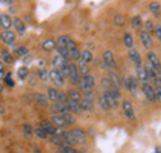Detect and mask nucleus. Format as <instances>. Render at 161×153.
Wrapping results in <instances>:
<instances>
[{"label":"nucleus","instance_id":"obj_51","mask_svg":"<svg viewBox=\"0 0 161 153\" xmlns=\"http://www.w3.org/2000/svg\"><path fill=\"white\" fill-rule=\"evenodd\" d=\"M32 132H34V130H32V127L30 125H24V134L26 135L27 137H30L32 135Z\"/></svg>","mask_w":161,"mask_h":153},{"label":"nucleus","instance_id":"obj_25","mask_svg":"<svg viewBox=\"0 0 161 153\" xmlns=\"http://www.w3.org/2000/svg\"><path fill=\"white\" fill-rule=\"evenodd\" d=\"M103 94H104V96L107 98V100H108V103H109L110 108H112V109H115V108H117V105H118V99L113 95L110 92H108V90H104V93H103Z\"/></svg>","mask_w":161,"mask_h":153},{"label":"nucleus","instance_id":"obj_28","mask_svg":"<svg viewBox=\"0 0 161 153\" xmlns=\"http://www.w3.org/2000/svg\"><path fill=\"white\" fill-rule=\"evenodd\" d=\"M58 92L57 89L55 88H48L47 89V98L50 101H53V103H57V99H58Z\"/></svg>","mask_w":161,"mask_h":153},{"label":"nucleus","instance_id":"obj_22","mask_svg":"<svg viewBox=\"0 0 161 153\" xmlns=\"http://www.w3.org/2000/svg\"><path fill=\"white\" fill-rule=\"evenodd\" d=\"M108 78L112 80V83L118 88V89H120L121 85H123V83H124V80H121V78L115 72H113V71H110L109 72V74H108Z\"/></svg>","mask_w":161,"mask_h":153},{"label":"nucleus","instance_id":"obj_45","mask_svg":"<svg viewBox=\"0 0 161 153\" xmlns=\"http://www.w3.org/2000/svg\"><path fill=\"white\" fill-rule=\"evenodd\" d=\"M27 76H29V68H27V67H21V68H19V71H18V76L20 78L21 80L26 79Z\"/></svg>","mask_w":161,"mask_h":153},{"label":"nucleus","instance_id":"obj_21","mask_svg":"<svg viewBox=\"0 0 161 153\" xmlns=\"http://www.w3.org/2000/svg\"><path fill=\"white\" fill-rule=\"evenodd\" d=\"M71 134L76 137V140L78 141V145H83L86 142V134H84L83 130H80V129H72Z\"/></svg>","mask_w":161,"mask_h":153},{"label":"nucleus","instance_id":"obj_37","mask_svg":"<svg viewBox=\"0 0 161 153\" xmlns=\"http://www.w3.org/2000/svg\"><path fill=\"white\" fill-rule=\"evenodd\" d=\"M58 148V152L60 153H78L75 148H72L71 146H68V145H61V146H58L57 147Z\"/></svg>","mask_w":161,"mask_h":153},{"label":"nucleus","instance_id":"obj_5","mask_svg":"<svg viewBox=\"0 0 161 153\" xmlns=\"http://www.w3.org/2000/svg\"><path fill=\"white\" fill-rule=\"evenodd\" d=\"M141 89H142V93H144L145 98H146L149 101H151V103L158 101V99H156V93H155V88H154L153 85H150V84H142Z\"/></svg>","mask_w":161,"mask_h":153},{"label":"nucleus","instance_id":"obj_18","mask_svg":"<svg viewBox=\"0 0 161 153\" xmlns=\"http://www.w3.org/2000/svg\"><path fill=\"white\" fill-rule=\"evenodd\" d=\"M0 25H1L3 30L6 31V30H9L14 25V20L11 19L8 14H1V16H0Z\"/></svg>","mask_w":161,"mask_h":153},{"label":"nucleus","instance_id":"obj_47","mask_svg":"<svg viewBox=\"0 0 161 153\" xmlns=\"http://www.w3.org/2000/svg\"><path fill=\"white\" fill-rule=\"evenodd\" d=\"M145 31H147L149 34H155V25H153V22H151V20H147L146 22H145Z\"/></svg>","mask_w":161,"mask_h":153},{"label":"nucleus","instance_id":"obj_39","mask_svg":"<svg viewBox=\"0 0 161 153\" xmlns=\"http://www.w3.org/2000/svg\"><path fill=\"white\" fill-rule=\"evenodd\" d=\"M69 40H71V38L68 37V36H64V35H63V36H60V37L56 40V41H57V47H67Z\"/></svg>","mask_w":161,"mask_h":153},{"label":"nucleus","instance_id":"obj_31","mask_svg":"<svg viewBox=\"0 0 161 153\" xmlns=\"http://www.w3.org/2000/svg\"><path fill=\"white\" fill-rule=\"evenodd\" d=\"M80 106H82V110L83 111H92V109H93V101L83 98L80 100Z\"/></svg>","mask_w":161,"mask_h":153},{"label":"nucleus","instance_id":"obj_19","mask_svg":"<svg viewBox=\"0 0 161 153\" xmlns=\"http://www.w3.org/2000/svg\"><path fill=\"white\" fill-rule=\"evenodd\" d=\"M55 48L57 50V41H55L53 38H47L42 42V50L45 52H51Z\"/></svg>","mask_w":161,"mask_h":153},{"label":"nucleus","instance_id":"obj_35","mask_svg":"<svg viewBox=\"0 0 161 153\" xmlns=\"http://www.w3.org/2000/svg\"><path fill=\"white\" fill-rule=\"evenodd\" d=\"M78 69H80V73L82 74V76H87L88 72H89V67H88V64H87L84 61H82V59L78 61Z\"/></svg>","mask_w":161,"mask_h":153},{"label":"nucleus","instance_id":"obj_13","mask_svg":"<svg viewBox=\"0 0 161 153\" xmlns=\"http://www.w3.org/2000/svg\"><path fill=\"white\" fill-rule=\"evenodd\" d=\"M61 138H62V141H63V143L64 145H68V146H76V145H78V141L76 140V137L73 136V135L71 134V131H64L62 136H61Z\"/></svg>","mask_w":161,"mask_h":153},{"label":"nucleus","instance_id":"obj_46","mask_svg":"<svg viewBox=\"0 0 161 153\" xmlns=\"http://www.w3.org/2000/svg\"><path fill=\"white\" fill-rule=\"evenodd\" d=\"M68 100H69L68 94H66L64 92H58V99H57V103H60V104H66V105H67Z\"/></svg>","mask_w":161,"mask_h":153},{"label":"nucleus","instance_id":"obj_55","mask_svg":"<svg viewBox=\"0 0 161 153\" xmlns=\"http://www.w3.org/2000/svg\"><path fill=\"white\" fill-rule=\"evenodd\" d=\"M155 93H156V99H158V101L161 103V87H156V88H155Z\"/></svg>","mask_w":161,"mask_h":153},{"label":"nucleus","instance_id":"obj_52","mask_svg":"<svg viewBox=\"0 0 161 153\" xmlns=\"http://www.w3.org/2000/svg\"><path fill=\"white\" fill-rule=\"evenodd\" d=\"M155 36L161 42V25H155Z\"/></svg>","mask_w":161,"mask_h":153},{"label":"nucleus","instance_id":"obj_36","mask_svg":"<svg viewBox=\"0 0 161 153\" xmlns=\"http://www.w3.org/2000/svg\"><path fill=\"white\" fill-rule=\"evenodd\" d=\"M146 71H147V74H149V78H150V80H153L154 83L159 79V76H158V73H156V71L150 66V64H147L146 66Z\"/></svg>","mask_w":161,"mask_h":153},{"label":"nucleus","instance_id":"obj_49","mask_svg":"<svg viewBox=\"0 0 161 153\" xmlns=\"http://www.w3.org/2000/svg\"><path fill=\"white\" fill-rule=\"evenodd\" d=\"M15 52L21 56V57H26L27 55H29V50L26 48V47H24V46H21V47H18L16 50H15Z\"/></svg>","mask_w":161,"mask_h":153},{"label":"nucleus","instance_id":"obj_59","mask_svg":"<svg viewBox=\"0 0 161 153\" xmlns=\"http://www.w3.org/2000/svg\"><path fill=\"white\" fill-rule=\"evenodd\" d=\"M155 153H158V152H156V151H155Z\"/></svg>","mask_w":161,"mask_h":153},{"label":"nucleus","instance_id":"obj_57","mask_svg":"<svg viewBox=\"0 0 161 153\" xmlns=\"http://www.w3.org/2000/svg\"><path fill=\"white\" fill-rule=\"evenodd\" d=\"M4 113H5V106L1 105V114H4Z\"/></svg>","mask_w":161,"mask_h":153},{"label":"nucleus","instance_id":"obj_4","mask_svg":"<svg viewBox=\"0 0 161 153\" xmlns=\"http://www.w3.org/2000/svg\"><path fill=\"white\" fill-rule=\"evenodd\" d=\"M123 85L125 87V89L128 92H130L133 95L136 94V89H138V78L135 79L134 76H128L124 79V83Z\"/></svg>","mask_w":161,"mask_h":153},{"label":"nucleus","instance_id":"obj_33","mask_svg":"<svg viewBox=\"0 0 161 153\" xmlns=\"http://www.w3.org/2000/svg\"><path fill=\"white\" fill-rule=\"evenodd\" d=\"M57 53H58L60 56H62L66 61H71V59H72L71 53H69V51H68L67 47H57Z\"/></svg>","mask_w":161,"mask_h":153},{"label":"nucleus","instance_id":"obj_44","mask_svg":"<svg viewBox=\"0 0 161 153\" xmlns=\"http://www.w3.org/2000/svg\"><path fill=\"white\" fill-rule=\"evenodd\" d=\"M69 64H71V63L66 62V63H64V64L61 67L60 69H58V71L61 72V74L64 76V78H66V76H67V78L69 76Z\"/></svg>","mask_w":161,"mask_h":153},{"label":"nucleus","instance_id":"obj_12","mask_svg":"<svg viewBox=\"0 0 161 153\" xmlns=\"http://www.w3.org/2000/svg\"><path fill=\"white\" fill-rule=\"evenodd\" d=\"M136 78L138 80H140L142 84H149V74H147V71H146V67L141 66V67H138L136 68Z\"/></svg>","mask_w":161,"mask_h":153},{"label":"nucleus","instance_id":"obj_26","mask_svg":"<svg viewBox=\"0 0 161 153\" xmlns=\"http://www.w3.org/2000/svg\"><path fill=\"white\" fill-rule=\"evenodd\" d=\"M149 10H150V13H151L153 15L159 16V15L161 14L160 3H158V1H151V3L149 4Z\"/></svg>","mask_w":161,"mask_h":153},{"label":"nucleus","instance_id":"obj_48","mask_svg":"<svg viewBox=\"0 0 161 153\" xmlns=\"http://www.w3.org/2000/svg\"><path fill=\"white\" fill-rule=\"evenodd\" d=\"M64 116V120H66V122H67V125L68 126H71V125H75L76 124V119H75V116L71 114H66V115H63Z\"/></svg>","mask_w":161,"mask_h":153},{"label":"nucleus","instance_id":"obj_41","mask_svg":"<svg viewBox=\"0 0 161 153\" xmlns=\"http://www.w3.org/2000/svg\"><path fill=\"white\" fill-rule=\"evenodd\" d=\"M99 105H101V108L103 110H109V109H112L110 105H109V103H108V100H107V98L104 96V94H102V95L99 96Z\"/></svg>","mask_w":161,"mask_h":153},{"label":"nucleus","instance_id":"obj_17","mask_svg":"<svg viewBox=\"0 0 161 153\" xmlns=\"http://www.w3.org/2000/svg\"><path fill=\"white\" fill-rule=\"evenodd\" d=\"M1 41L5 45H13L15 42V32L14 31H10V30L3 31L1 32Z\"/></svg>","mask_w":161,"mask_h":153},{"label":"nucleus","instance_id":"obj_54","mask_svg":"<svg viewBox=\"0 0 161 153\" xmlns=\"http://www.w3.org/2000/svg\"><path fill=\"white\" fill-rule=\"evenodd\" d=\"M84 98H86V99H88V100H91V101H93V100H94V94H93V92L84 93Z\"/></svg>","mask_w":161,"mask_h":153},{"label":"nucleus","instance_id":"obj_53","mask_svg":"<svg viewBox=\"0 0 161 153\" xmlns=\"http://www.w3.org/2000/svg\"><path fill=\"white\" fill-rule=\"evenodd\" d=\"M0 74H1V82H5V69H4V63L1 62V64H0Z\"/></svg>","mask_w":161,"mask_h":153},{"label":"nucleus","instance_id":"obj_6","mask_svg":"<svg viewBox=\"0 0 161 153\" xmlns=\"http://www.w3.org/2000/svg\"><path fill=\"white\" fill-rule=\"evenodd\" d=\"M121 108H123L124 115H125L129 120H135V111H134V108H133V105H131L130 101L124 100V101L121 103Z\"/></svg>","mask_w":161,"mask_h":153},{"label":"nucleus","instance_id":"obj_14","mask_svg":"<svg viewBox=\"0 0 161 153\" xmlns=\"http://www.w3.org/2000/svg\"><path fill=\"white\" fill-rule=\"evenodd\" d=\"M51 111L55 113V114H58V115H66V114H69V109L66 104H60V103H55L52 106H51Z\"/></svg>","mask_w":161,"mask_h":153},{"label":"nucleus","instance_id":"obj_15","mask_svg":"<svg viewBox=\"0 0 161 153\" xmlns=\"http://www.w3.org/2000/svg\"><path fill=\"white\" fill-rule=\"evenodd\" d=\"M40 127H42L50 136H55V135H56L57 127H55V126L51 124V121H48V120H41Z\"/></svg>","mask_w":161,"mask_h":153},{"label":"nucleus","instance_id":"obj_9","mask_svg":"<svg viewBox=\"0 0 161 153\" xmlns=\"http://www.w3.org/2000/svg\"><path fill=\"white\" fill-rule=\"evenodd\" d=\"M129 58H130V61L133 62V64L135 66V68L142 66V59H141L140 53H139V51H138L136 48L133 47L131 50H129Z\"/></svg>","mask_w":161,"mask_h":153},{"label":"nucleus","instance_id":"obj_58","mask_svg":"<svg viewBox=\"0 0 161 153\" xmlns=\"http://www.w3.org/2000/svg\"><path fill=\"white\" fill-rule=\"evenodd\" d=\"M156 152H158V153H161V147H158V148H156Z\"/></svg>","mask_w":161,"mask_h":153},{"label":"nucleus","instance_id":"obj_56","mask_svg":"<svg viewBox=\"0 0 161 153\" xmlns=\"http://www.w3.org/2000/svg\"><path fill=\"white\" fill-rule=\"evenodd\" d=\"M34 151H35L36 153H41L40 150H39V147H34Z\"/></svg>","mask_w":161,"mask_h":153},{"label":"nucleus","instance_id":"obj_7","mask_svg":"<svg viewBox=\"0 0 161 153\" xmlns=\"http://www.w3.org/2000/svg\"><path fill=\"white\" fill-rule=\"evenodd\" d=\"M147 59H149V64L156 71L158 74L161 73V63L160 59L158 58V56L155 55V52H149L147 53Z\"/></svg>","mask_w":161,"mask_h":153},{"label":"nucleus","instance_id":"obj_32","mask_svg":"<svg viewBox=\"0 0 161 153\" xmlns=\"http://www.w3.org/2000/svg\"><path fill=\"white\" fill-rule=\"evenodd\" d=\"M80 59L82 61H84L87 64H89V63H92L93 62V55H92V52L89 51V50H84L83 52H82V56H80Z\"/></svg>","mask_w":161,"mask_h":153},{"label":"nucleus","instance_id":"obj_10","mask_svg":"<svg viewBox=\"0 0 161 153\" xmlns=\"http://www.w3.org/2000/svg\"><path fill=\"white\" fill-rule=\"evenodd\" d=\"M50 121H51V124H52L55 127L64 129V127H67V126H68V125H67V122H66V120H64V116H63V115L53 114L52 116H51Z\"/></svg>","mask_w":161,"mask_h":153},{"label":"nucleus","instance_id":"obj_40","mask_svg":"<svg viewBox=\"0 0 161 153\" xmlns=\"http://www.w3.org/2000/svg\"><path fill=\"white\" fill-rule=\"evenodd\" d=\"M34 134L36 135L39 138H41V140H46V138L48 137V134H47L42 127H40V126H39V127H36V129L34 130Z\"/></svg>","mask_w":161,"mask_h":153},{"label":"nucleus","instance_id":"obj_38","mask_svg":"<svg viewBox=\"0 0 161 153\" xmlns=\"http://www.w3.org/2000/svg\"><path fill=\"white\" fill-rule=\"evenodd\" d=\"M37 76H39V78H40L42 82L50 80V72L46 68H41L40 71H39V73H37Z\"/></svg>","mask_w":161,"mask_h":153},{"label":"nucleus","instance_id":"obj_8","mask_svg":"<svg viewBox=\"0 0 161 153\" xmlns=\"http://www.w3.org/2000/svg\"><path fill=\"white\" fill-rule=\"evenodd\" d=\"M67 48H68V51H69V53H71V57H72V59H75V61H80V56H82V52H80V50H78V47H77L76 42H75L72 38L69 40Z\"/></svg>","mask_w":161,"mask_h":153},{"label":"nucleus","instance_id":"obj_34","mask_svg":"<svg viewBox=\"0 0 161 153\" xmlns=\"http://www.w3.org/2000/svg\"><path fill=\"white\" fill-rule=\"evenodd\" d=\"M124 45H125V47H128L129 50H131L133 46H134V38H133V36H131L129 32H125V34H124Z\"/></svg>","mask_w":161,"mask_h":153},{"label":"nucleus","instance_id":"obj_43","mask_svg":"<svg viewBox=\"0 0 161 153\" xmlns=\"http://www.w3.org/2000/svg\"><path fill=\"white\" fill-rule=\"evenodd\" d=\"M131 26H133L134 29H136V30L141 29V26H142V20H141L140 16H134V18L131 19Z\"/></svg>","mask_w":161,"mask_h":153},{"label":"nucleus","instance_id":"obj_16","mask_svg":"<svg viewBox=\"0 0 161 153\" xmlns=\"http://www.w3.org/2000/svg\"><path fill=\"white\" fill-rule=\"evenodd\" d=\"M140 40H141V45L147 50V48H150L151 46H153V37H151V35L147 32V31H145V30H142L140 32Z\"/></svg>","mask_w":161,"mask_h":153},{"label":"nucleus","instance_id":"obj_3","mask_svg":"<svg viewBox=\"0 0 161 153\" xmlns=\"http://www.w3.org/2000/svg\"><path fill=\"white\" fill-rule=\"evenodd\" d=\"M50 80L52 82L53 85L56 87H62L64 85V76L61 74V72L58 69L53 68L50 71Z\"/></svg>","mask_w":161,"mask_h":153},{"label":"nucleus","instance_id":"obj_1","mask_svg":"<svg viewBox=\"0 0 161 153\" xmlns=\"http://www.w3.org/2000/svg\"><path fill=\"white\" fill-rule=\"evenodd\" d=\"M80 89L84 92V93H88V92H92L94 85H96V79L94 76H91V74H87V76H82V80H80Z\"/></svg>","mask_w":161,"mask_h":153},{"label":"nucleus","instance_id":"obj_27","mask_svg":"<svg viewBox=\"0 0 161 153\" xmlns=\"http://www.w3.org/2000/svg\"><path fill=\"white\" fill-rule=\"evenodd\" d=\"M0 57H1V62L5 63V64H11V63L14 62L13 56H11L10 52L6 51V50H1V52H0Z\"/></svg>","mask_w":161,"mask_h":153},{"label":"nucleus","instance_id":"obj_42","mask_svg":"<svg viewBox=\"0 0 161 153\" xmlns=\"http://www.w3.org/2000/svg\"><path fill=\"white\" fill-rule=\"evenodd\" d=\"M114 24H115V26H120V27L124 26L125 25V16L121 14H117L114 16Z\"/></svg>","mask_w":161,"mask_h":153},{"label":"nucleus","instance_id":"obj_2","mask_svg":"<svg viewBox=\"0 0 161 153\" xmlns=\"http://www.w3.org/2000/svg\"><path fill=\"white\" fill-rule=\"evenodd\" d=\"M69 82L73 84V85H76V84H80V80H82V78H80V69H78V66H76V64H73V63H71L69 64Z\"/></svg>","mask_w":161,"mask_h":153},{"label":"nucleus","instance_id":"obj_20","mask_svg":"<svg viewBox=\"0 0 161 153\" xmlns=\"http://www.w3.org/2000/svg\"><path fill=\"white\" fill-rule=\"evenodd\" d=\"M67 106L69 109V111L72 114H80L83 110H82V106H80V103L78 101H73V100H68L67 103Z\"/></svg>","mask_w":161,"mask_h":153},{"label":"nucleus","instance_id":"obj_29","mask_svg":"<svg viewBox=\"0 0 161 153\" xmlns=\"http://www.w3.org/2000/svg\"><path fill=\"white\" fill-rule=\"evenodd\" d=\"M66 62H68V61H66V59L62 57V56H60V55L57 53V55H56V56L53 57L52 64H53V67H55L56 69H60L61 67H62V66H63V64H64Z\"/></svg>","mask_w":161,"mask_h":153},{"label":"nucleus","instance_id":"obj_23","mask_svg":"<svg viewBox=\"0 0 161 153\" xmlns=\"http://www.w3.org/2000/svg\"><path fill=\"white\" fill-rule=\"evenodd\" d=\"M34 98H35V100L40 104L42 108H47L48 106V98L45 95V94H41V93H35L34 94Z\"/></svg>","mask_w":161,"mask_h":153},{"label":"nucleus","instance_id":"obj_24","mask_svg":"<svg viewBox=\"0 0 161 153\" xmlns=\"http://www.w3.org/2000/svg\"><path fill=\"white\" fill-rule=\"evenodd\" d=\"M14 27H15V30H16V32L19 35H24L25 31H26V26H25L24 21L21 19H18V18L14 19Z\"/></svg>","mask_w":161,"mask_h":153},{"label":"nucleus","instance_id":"obj_50","mask_svg":"<svg viewBox=\"0 0 161 153\" xmlns=\"http://www.w3.org/2000/svg\"><path fill=\"white\" fill-rule=\"evenodd\" d=\"M4 83H6V85H9L10 88H13V87L15 85L14 80L11 79V73H8V74H6V78H5V82H4Z\"/></svg>","mask_w":161,"mask_h":153},{"label":"nucleus","instance_id":"obj_11","mask_svg":"<svg viewBox=\"0 0 161 153\" xmlns=\"http://www.w3.org/2000/svg\"><path fill=\"white\" fill-rule=\"evenodd\" d=\"M103 63L105 67H108L109 69H113L115 67V59H114V55L112 51H105L103 53Z\"/></svg>","mask_w":161,"mask_h":153},{"label":"nucleus","instance_id":"obj_30","mask_svg":"<svg viewBox=\"0 0 161 153\" xmlns=\"http://www.w3.org/2000/svg\"><path fill=\"white\" fill-rule=\"evenodd\" d=\"M68 98H69V100L78 101V103H80V100L83 99L82 95H80V92L77 90V89H71V90L68 92Z\"/></svg>","mask_w":161,"mask_h":153}]
</instances>
